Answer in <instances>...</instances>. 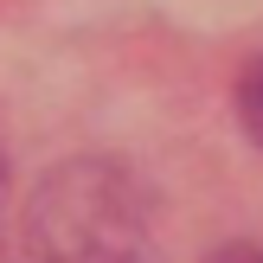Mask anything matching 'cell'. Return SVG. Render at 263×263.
<instances>
[{
	"label": "cell",
	"mask_w": 263,
	"mask_h": 263,
	"mask_svg": "<svg viewBox=\"0 0 263 263\" xmlns=\"http://www.w3.org/2000/svg\"><path fill=\"white\" fill-rule=\"evenodd\" d=\"M0 193H7V161H0Z\"/></svg>",
	"instance_id": "obj_4"
},
{
	"label": "cell",
	"mask_w": 263,
	"mask_h": 263,
	"mask_svg": "<svg viewBox=\"0 0 263 263\" xmlns=\"http://www.w3.org/2000/svg\"><path fill=\"white\" fill-rule=\"evenodd\" d=\"M238 122H244V135L263 148V58L238 77Z\"/></svg>",
	"instance_id": "obj_2"
},
{
	"label": "cell",
	"mask_w": 263,
	"mask_h": 263,
	"mask_svg": "<svg viewBox=\"0 0 263 263\" xmlns=\"http://www.w3.org/2000/svg\"><path fill=\"white\" fill-rule=\"evenodd\" d=\"M32 231L58 263H148V212L122 167L71 161L39 186Z\"/></svg>",
	"instance_id": "obj_1"
},
{
	"label": "cell",
	"mask_w": 263,
	"mask_h": 263,
	"mask_svg": "<svg viewBox=\"0 0 263 263\" xmlns=\"http://www.w3.org/2000/svg\"><path fill=\"white\" fill-rule=\"evenodd\" d=\"M205 263H263V251L257 244H225V251H212Z\"/></svg>",
	"instance_id": "obj_3"
}]
</instances>
